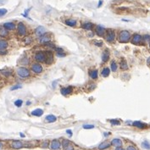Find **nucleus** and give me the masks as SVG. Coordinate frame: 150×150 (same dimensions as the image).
<instances>
[{"label": "nucleus", "mask_w": 150, "mask_h": 150, "mask_svg": "<svg viewBox=\"0 0 150 150\" xmlns=\"http://www.w3.org/2000/svg\"><path fill=\"white\" fill-rule=\"evenodd\" d=\"M0 73L2 74L3 75H4V76L9 77L10 75H12L13 71L11 69H9V68H5V69H3L0 71Z\"/></svg>", "instance_id": "obj_21"}, {"label": "nucleus", "mask_w": 150, "mask_h": 150, "mask_svg": "<svg viewBox=\"0 0 150 150\" xmlns=\"http://www.w3.org/2000/svg\"><path fill=\"white\" fill-rule=\"evenodd\" d=\"M31 70L36 74H40L43 72V65H41L40 63H34L31 65Z\"/></svg>", "instance_id": "obj_8"}, {"label": "nucleus", "mask_w": 150, "mask_h": 150, "mask_svg": "<svg viewBox=\"0 0 150 150\" xmlns=\"http://www.w3.org/2000/svg\"><path fill=\"white\" fill-rule=\"evenodd\" d=\"M23 147H24V144L20 141H13L11 142V148H14V149H20Z\"/></svg>", "instance_id": "obj_17"}, {"label": "nucleus", "mask_w": 150, "mask_h": 150, "mask_svg": "<svg viewBox=\"0 0 150 150\" xmlns=\"http://www.w3.org/2000/svg\"><path fill=\"white\" fill-rule=\"evenodd\" d=\"M142 38H143V42H150V35L145 34L144 36H142Z\"/></svg>", "instance_id": "obj_38"}, {"label": "nucleus", "mask_w": 150, "mask_h": 150, "mask_svg": "<svg viewBox=\"0 0 150 150\" xmlns=\"http://www.w3.org/2000/svg\"><path fill=\"white\" fill-rule=\"evenodd\" d=\"M65 25L66 26H71V27H74L76 26L77 22L75 20H72V19H69V20H66L65 21Z\"/></svg>", "instance_id": "obj_29"}, {"label": "nucleus", "mask_w": 150, "mask_h": 150, "mask_svg": "<svg viewBox=\"0 0 150 150\" xmlns=\"http://www.w3.org/2000/svg\"><path fill=\"white\" fill-rule=\"evenodd\" d=\"M45 120L48 122V123H53V122H55L57 120V118L55 115H49L46 116L45 118Z\"/></svg>", "instance_id": "obj_27"}, {"label": "nucleus", "mask_w": 150, "mask_h": 150, "mask_svg": "<svg viewBox=\"0 0 150 150\" xmlns=\"http://www.w3.org/2000/svg\"><path fill=\"white\" fill-rule=\"evenodd\" d=\"M132 126H134L135 127H137L138 129H145L148 127V125L142 121H133L132 122Z\"/></svg>", "instance_id": "obj_18"}, {"label": "nucleus", "mask_w": 150, "mask_h": 150, "mask_svg": "<svg viewBox=\"0 0 150 150\" xmlns=\"http://www.w3.org/2000/svg\"><path fill=\"white\" fill-rule=\"evenodd\" d=\"M62 147H63L64 150H75L73 144L71 143V141L67 140V139H64L62 141Z\"/></svg>", "instance_id": "obj_12"}, {"label": "nucleus", "mask_w": 150, "mask_h": 150, "mask_svg": "<svg viewBox=\"0 0 150 150\" xmlns=\"http://www.w3.org/2000/svg\"><path fill=\"white\" fill-rule=\"evenodd\" d=\"M56 55L58 57H65L66 55V53L65 52H62V53H56Z\"/></svg>", "instance_id": "obj_44"}, {"label": "nucleus", "mask_w": 150, "mask_h": 150, "mask_svg": "<svg viewBox=\"0 0 150 150\" xmlns=\"http://www.w3.org/2000/svg\"><path fill=\"white\" fill-rule=\"evenodd\" d=\"M3 149V143L1 142H0V150Z\"/></svg>", "instance_id": "obj_52"}, {"label": "nucleus", "mask_w": 150, "mask_h": 150, "mask_svg": "<svg viewBox=\"0 0 150 150\" xmlns=\"http://www.w3.org/2000/svg\"><path fill=\"white\" fill-rule=\"evenodd\" d=\"M110 145H111V142H109L107 141L105 142H103L98 145V149L99 150H104V149H107L108 148H110Z\"/></svg>", "instance_id": "obj_22"}, {"label": "nucleus", "mask_w": 150, "mask_h": 150, "mask_svg": "<svg viewBox=\"0 0 150 150\" xmlns=\"http://www.w3.org/2000/svg\"><path fill=\"white\" fill-rule=\"evenodd\" d=\"M93 44L97 46V47H101L102 45H103V42H102V41H98V40H94Z\"/></svg>", "instance_id": "obj_40"}, {"label": "nucleus", "mask_w": 150, "mask_h": 150, "mask_svg": "<svg viewBox=\"0 0 150 150\" xmlns=\"http://www.w3.org/2000/svg\"><path fill=\"white\" fill-rule=\"evenodd\" d=\"M72 92H73V87L70 86V87H62L60 89V93L62 95L64 96H68L70 94L72 93Z\"/></svg>", "instance_id": "obj_16"}, {"label": "nucleus", "mask_w": 150, "mask_h": 150, "mask_svg": "<svg viewBox=\"0 0 150 150\" xmlns=\"http://www.w3.org/2000/svg\"><path fill=\"white\" fill-rule=\"evenodd\" d=\"M149 48H150V42H149Z\"/></svg>", "instance_id": "obj_55"}, {"label": "nucleus", "mask_w": 150, "mask_h": 150, "mask_svg": "<svg viewBox=\"0 0 150 150\" xmlns=\"http://www.w3.org/2000/svg\"><path fill=\"white\" fill-rule=\"evenodd\" d=\"M142 147L145 148V149H150V144L148 142H146V141L142 143Z\"/></svg>", "instance_id": "obj_35"}, {"label": "nucleus", "mask_w": 150, "mask_h": 150, "mask_svg": "<svg viewBox=\"0 0 150 150\" xmlns=\"http://www.w3.org/2000/svg\"><path fill=\"white\" fill-rule=\"evenodd\" d=\"M51 41H52L51 35L47 34V33L44 34L43 36H42V37H38V43H42V44H47L49 43H51Z\"/></svg>", "instance_id": "obj_9"}, {"label": "nucleus", "mask_w": 150, "mask_h": 150, "mask_svg": "<svg viewBox=\"0 0 150 150\" xmlns=\"http://www.w3.org/2000/svg\"><path fill=\"white\" fill-rule=\"evenodd\" d=\"M122 143H123L122 141L120 140V139H119V138H114L113 140L111 141V145L116 147V148H118V147H121Z\"/></svg>", "instance_id": "obj_23"}, {"label": "nucleus", "mask_w": 150, "mask_h": 150, "mask_svg": "<svg viewBox=\"0 0 150 150\" xmlns=\"http://www.w3.org/2000/svg\"><path fill=\"white\" fill-rule=\"evenodd\" d=\"M81 28L87 31H91L94 28V25L91 22H85L81 24Z\"/></svg>", "instance_id": "obj_20"}, {"label": "nucleus", "mask_w": 150, "mask_h": 150, "mask_svg": "<svg viewBox=\"0 0 150 150\" xmlns=\"http://www.w3.org/2000/svg\"><path fill=\"white\" fill-rule=\"evenodd\" d=\"M8 42L4 39H0V55H5L7 53Z\"/></svg>", "instance_id": "obj_7"}, {"label": "nucleus", "mask_w": 150, "mask_h": 150, "mask_svg": "<svg viewBox=\"0 0 150 150\" xmlns=\"http://www.w3.org/2000/svg\"><path fill=\"white\" fill-rule=\"evenodd\" d=\"M126 150H137V149L136 147L132 146V145H129V146H128L127 148H126Z\"/></svg>", "instance_id": "obj_43"}, {"label": "nucleus", "mask_w": 150, "mask_h": 150, "mask_svg": "<svg viewBox=\"0 0 150 150\" xmlns=\"http://www.w3.org/2000/svg\"><path fill=\"white\" fill-rule=\"evenodd\" d=\"M131 42H132V44H135V45L142 44V43L143 42L142 36L140 34H138V33H135V34H133L132 38H131Z\"/></svg>", "instance_id": "obj_5"}, {"label": "nucleus", "mask_w": 150, "mask_h": 150, "mask_svg": "<svg viewBox=\"0 0 150 150\" xmlns=\"http://www.w3.org/2000/svg\"><path fill=\"white\" fill-rule=\"evenodd\" d=\"M82 127H83L84 129H86V130H90V129H93L95 126H94L93 125H89V124H87V125H83V126H82Z\"/></svg>", "instance_id": "obj_34"}, {"label": "nucleus", "mask_w": 150, "mask_h": 150, "mask_svg": "<svg viewBox=\"0 0 150 150\" xmlns=\"http://www.w3.org/2000/svg\"><path fill=\"white\" fill-rule=\"evenodd\" d=\"M61 146H62V142L58 139H54L50 142L49 148H50L51 150H59Z\"/></svg>", "instance_id": "obj_10"}, {"label": "nucleus", "mask_w": 150, "mask_h": 150, "mask_svg": "<svg viewBox=\"0 0 150 150\" xmlns=\"http://www.w3.org/2000/svg\"><path fill=\"white\" fill-rule=\"evenodd\" d=\"M20 63L23 65H27L29 63H30V59H29L27 57H24V58H22L21 60L20 61Z\"/></svg>", "instance_id": "obj_32"}, {"label": "nucleus", "mask_w": 150, "mask_h": 150, "mask_svg": "<svg viewBox=\"0 0 150 150\" xmlns=\"http://www.w3.org/2000/svg\"><path fill=\"white\" fill-rule=\"evenodd\" d=\"M46 31H46L45 27L40 26L36 28V30H35V34H36V36H37V37H42V36H43L44 34H46Z\"/></svg>", "instance_id": "obj_15"}, {"label": "nucleus", "mask_w": 150, "mask_h": 150, "mask_svg": "<svg viewBox=\"0 0 150 150\" xmlns=\"http://www.w3.org/2000/svg\"><path fill=\"white\" fill-rule=\"evenodd\" d=\"M89 76L91 77L92 79L96 80L98 76V71L97 70L94 69V70H90L89 71Z\"/></svg>", "instance_id": "obj_25"}, {"label": "nucleus", "mask_w": 150, "mask_h": 150, "mask_svg": "<svg viewBox=\"0 0 150 150\" xmlns=\"http://www.w3.org/2000/svg\"><path fill=\"white\" fill-rule=\"evenodd\" d=\"M34 59L38 63H45V59H46V53L45 51H38L35 53Z\"/></svg>", "instance_id": "obj_4"}, {"label": "nucleus", "mask_w": 150, "mask_h": 150, "mask_svg": "<svg viewBox=\"0 0 150 150\" xmlns=\"http://www.w3.org/2000/svg\"><path fill=\"white\" fill-rule=\"evenodd\" d=\"M4 26L5 27L7 30L12 31V30H14V29H15L16 26H15V24L13 23V22H6V23H4Z\"/></svg>", "instance_id": "obj_26"}, {"label": "nucleus", "mask_w": 150, "mask_h": 150, "mask_svg": "<svg viewBox=\"0 0 150 150\" xmlns=\"http://www.w3.org/2000/svg\"><path fill=\"white\" fill-rule=\"evenodd\" d=\"M115 37H116L115 31L114 30V29L110 28V29H107V30H106L104 38H105V40L107 41L108 43H114L115 40Z\"/></svg>", "instance_id": "obj_2"}, {"label": "nucleus", "mask_w": 150, "mask_h": 150, "mask_svg": "<svg viewBox=\"0 0 150 150\" xmlns=\"http://www.w3.org/2000/svg\"><path fill=\"white\" fill-rule=\"evenodd\" d=\"M26 104H27V105H30V104H31V102H30V101H27Z\"/></svg>", "instance_id": "obj_54"}, {"label": "nucleus", "mask_w": 150, "mask_h": 150, "mask_svg": "<svg viewBox=\"0 0 150 150\" xmlns=\"http://www.w3.org/2000/svg\"><path fill=\"white\" fill-rule=\"evenodd\" d=\"M7 3V0H0V5H4Z\"/></svg>", "instance_id": "obj_46"}, {"label": "nucleus", "mask_w": 150, "mask_h": 150, "mask_svg": "<svg viewBox=\"0 0 150 150\" xmlns=\"http://www.w3.org/2000/svg\"><path fill=\"white\" fill-rule=\"evenodd\" d=\"M26 25L23 22H19V24L17 25V33H18L19 36H21V37H24L26 35Z\"/></svg>", "instance_id": "obj_6"}, {"label": "nucleus", "mask_w": 150, "mask_h": 150, "mask_svg": "<svg viewBox=\"0 0 150 150\" xmlns=\"http://www.w3.org/2000/svg\"><path fill=\"white\" fill-rule=\"evenodd\" d=\"M23 101L21 99H17L16 101H14V105L16 106V107H20V106L22 105Z\"/></svg>", "instance_id": "obj_36"}, {"label": "nucleus", "mask_w": 150, "mask_h": 150, "mask_svg": "<svg viewBox=\"0 0 150 150\" xmlns=\"http://www.w3.org/2000/svg\"><path fill=\"white\" fill-rule=\"evenodd\" d=\"M56 84H57V81H54L53 82V84H52V86H53V88H55V87H56Z\"/></svg>", "instance_id": "obj_49"}, {"label": "nucleus", "mask_w": 150, "mask_h": 150, "mask_svg": "<svg viewBox=\"0 0 150 150\" xmlns=\"http://www.w3.org/2000/svg\"><path fill=\"white\" fill-rule=\"evenodd\" d=\"M110 69H111V71H113V72H116V71H117L118 65H117V63H116L115 60L112 61L111 64H110Z\"/></svg>", "instance_id": "obj_31"}, {"label": "nucleus", "mask_w": 150, "mask_h": 150, "mask_svg": "<svg viewBox=\"0 0 150 150\" xmlns=\"http://www.w3.org/2000/svg\"><path fill=\"white\" fill-rule=\"evenodd\" d=\"M20 137H26V136H25V134L22 133V132H20Z\"/></svg>", "instance_id": "obj_51"}, {"label": "nucleus", "mask_w": 150, "mask_h": 150, "mask_svg": "<svg viewBox=\"0 0 150 150\" xmlns=\"http://www.w3.org/2000/svg\"><path fill=\"white\" fill-rule=\"evenodd\" d=\"M66 133L69 135L70 137H72V135H73V133H72V132H71V130H66Z\"/></svg>", "instance_id": "obj_45"}, {"label": "nucleus", "mask_w": 150, "mask_h": 150, "mask_svg": "<svg viewBox=\"0 0 150 150\" xmlns=\"http://www.w3.org/2000/svg\"><path fill=\"white\" fill-rule=\"evenodd\" d=\"M110 74V69L109 67H104L101 72V75L103 77H108Z\"/></svg>", "instance_id": "obj_30"}, {"label": "nucleus", "mask_w": 150, "mask_h": 150, "mask_svg": "<svg viewBox=\"0 0 150 150\" xmlns=\"http://www.w3.org/2000/svg\"><path fill=\"white\" fill-rule=\"evenodd\" d=\"M21 85H16V86H14V87H11V91H14V90H17V89H20V88H21Z\"/></svg>", "instance_id": "obj_41"}, {"label": "nucleus", "mask_w": 150, "mask_h": 150, "mask_svg": "<svg viewBox=\"0 0 150 150\" xmlns=\"http://www.w3.org/2000/svg\"><path fill=\"white\" fill-rule=\"evenodd\" d=\"M49 141H45V142H43V144H42V148H48V147H49Z\"/></svg>", "instance_id": "obj_42"}, {"label": "nucleus", "mask_w": 150, "mask_h": 150, "mask_svg": "<svg viewBox=\"0 0 150 150\" xmlns=\"http://www.w3.org/2000/svg\"><path fill=\"white\" fill-rule=\"evenodd\" d=\"M31 115L37 116V117H40L43 115V110L42 109H36L33 111H31Z\"/></svg>", "instance_id": "obj_24"}, {"label": "nucleus", "mask_w": 150, "mask_h": 150, "mask_svg": "<svg viewBox=\"0 0 150 150\" xmlns=\"http://www.w3.org/2000/svg\"><path fill=\"white\" fill-rule=\"evenodd\" d=\"M102 4H103V1H102V0H100L99 2H98V4H97V7H98V8H99V7L101 6Z\"/></svg>", "instance_id": "obj_48"}, {"label": "nucleus", "mask_w": 150, "mask_h": 150, "mask_svg": "<svg viewBox=\"0 0 150 150\" xmlns=\"http://www.w3.org/2000/svg\"><path fill=\"white\" fill-rule=\"evenodd\" d=\"M147 65H148V66H150V57H148V59H147Z\"/></svg>", "instance_id": "obj_47"}, {"label": "nucleus", "mask_w": 150, "mask_h": 150, "mask_svg": "<svg viewBox=\"0 0 150 150\" xmlns=\"http://www.w3.org/2000/svg\"><path fill=\"white\" fill-rule=\"evenodd\" d=\"M110 133H107V132H104L103 133V135H104V137H108V135H110Z\"/></svg>", "instance_id": "obj_53"}, {"label": "nucleus", "mask_w": 150, "mask_h": 150, "mask_svg": "<svg viewBox=\"0 0 150 150\" xmlns=\"http://www.w3.org/2000/svg\"><path fill=\"white\" fill-rule=\"evenodd\" d=\"M94 29H95V32L97 36H99V37H104L105 36L106 29L103 26H96L94 27Z\"/></svg>", "instance_id": "obj_13"}, {"label": "nucleus", "mask_w": 150, "mask_h": 150, "mask_svg": "<svg viewBox=\"0 0 150 150\" xmlns=\"http://www.w3.org/2000/svg\"><path fill=\"white\" fill-rule=\"evenodd\" d=\"M110 124H112L114 126H119V125H120V122L117 120H110Z\"/></svg>", "instance_id": "obj_37"}, {"label": "nucleus", "mask_w": 150, "mask_h": 150, "mask_svg": "<svg viewBox=\"0 0 150 150\" xmlns=\"http://www.w3.org/2000/svg\"><path fill=\"white\" fill-rule=\"evenodd\" d=\"M17 75L21 78H28L31 75V72L26 67H19L17 69Z\"/></svg>", "instance_id": "obj_3"}, {"label": "nucleus", "mask_w": 150, "mask_h": 150, "mask_svg": "<svg viewBox=\"0 0 150 150\" xmlns=\"http://www.w3.org/2000/svg\"><path fill=\"white\" fill-rule=\"evenodd\" d=\"M23 41H24V43H26V44L28 45V44H30V43H32V38H31V37H26Z\"/></svg>", "instance_id": "obj_33"}, {"label": "nucleus", "mask_w": 150, "mask_h": 150, "mask_svg": "<svg viewBox=\"0 0 150 150\" xmlns=\"http://www.w3.org/2000/svg\"><path fill=\"white\" fill-rule=\"evenodd\" d=\"M115 150H126V149H124L122 147H118V148H115Z\"/></svg>", "instance_id": "obj_50"}, {"label": "nucleus", "mask_w": 150, "mask_h": 150, "mask_svg": "<svg viewBox=\"0 0 150 150\" xmlns=\"http://www.w3.org/2000/svg\"><path fill=\"white\" fill-rule=\"evenodd\" d=\"M132 38V34L129 31L122 30L118 34V41L120 43H126Z\"/></svg>", "instance_id": "obj_1"}, {"label": "nucleus", "mask_w": 150, "mask_h": 150, "mask_svg": "<svg viewBox=\"0 0 150 150\" xmlns=\"http://www.w3.org/2000/svg\"><path fill=\"white\" fill-rule=\"evenodd\" d=\"M7 14V9H0V17L4 16Z\"/></svg>", "instance_id": "obj_39"}, {"label": "nucleus", "mask_w": 150, "mask_h": 150, "mask_svg": "<svg viewBox=\"0 0 150 150\" xmlns=\"http://www.w3.org/2000/svg\"><path fill=\"white\" fill-rule=\"evenodd\" d=\"M45 53H46V59H45V64L46 65H52L53 63V53L52 51H45Z\"/></svg>", "instance_id": "obj_11"}, {"label": "nucleus", "mask_w": 150, "mask_h": 150, "mask_svg": "<svg viewBox=\"0 0 150 150\" xmlns=\"http://www.w3.org/2000/svg\"><path fill=\"white\" fill-rule=\"evenodd\" d=\"M120 69L121 70V71H127V70L129 69L127 61L125 59H123V58H122L120 61Z\"/></svg>", "instance_id": "obj_19"}, {"label": "nucleus", "mask_w": 150, "mask_h": 150, "mask_svg": "<svg viewBox=\"0 0 150 150\" xmlns=\"http://www.w3.org/2000/svg\"><path fill=\"white\" fill-rule=\"evenodd\" d=\"M110 52L109 49H104L103 51V53H102L101 55V58H102V62L103 63H106L109 59H110Z\"/></svg>", "instance_id": "obj_14"}, {"label": "nucleus", "mask_w": 150, "mask_h": 150, "mask_svg": "<svg viewBox=\"0 0 150 150\" xmlns=\"http://www.w3.org/2000/svg\"><path fill=\"white\" fill-rule=\"evenodd\" d=\"M8 35H9V30H7L4 26L0 27V37H7Z\"/></svg>", "instance_id": "obj_28"}]
</instances>
